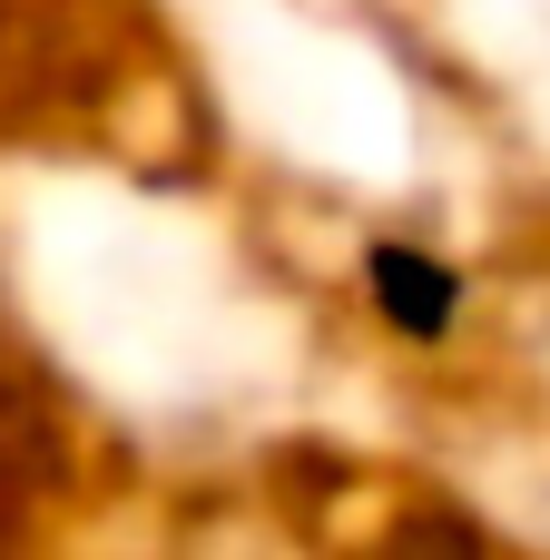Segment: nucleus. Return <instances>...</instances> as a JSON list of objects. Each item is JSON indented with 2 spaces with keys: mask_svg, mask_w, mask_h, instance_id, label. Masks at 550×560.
Here are the masks:
<instances>
[{
  "mask_svg": "<svg viewBox=\"0 0 550 560\" xmlns=\"http://www.w3.org/2000/svg\"><path fill=\"white\" fill-rule=\"evenodd\" d=\"M364 285H374V305H384L403 335H443L453 305H463V276L433 266L423 246H374V256H364Z\"/></svg>",
  "mask_w": 550,
  "mask_h": 560,
  "instance_id": "f257e3e1",
  "label": "nucleus"
}]
</instances>
